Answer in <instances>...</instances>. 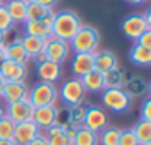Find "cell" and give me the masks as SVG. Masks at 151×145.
I'll list each match as a JSON object with an SVG mask.
<instances>
[{
    "label": "cell",
    "mask_w": 151,
    "mask_h": 145,
    "mask_svg": "<svg viewBox=\"0 0 151 145\" xmlns=\"http://www.w3.org/2000/svg\"><path fill=\"white\" fill-rule=\"evenodd\" d=\"M13 27H14V21L9 16V13H7L6 4H2L0 6V30L7 32V30H13Z\"/></svg>",
    "instance_id": "1f68e13d"
},
{
    "label": "cell",
    "mask_w": 151,
    "mask_h": 145,
    "mask_svg": "<svg viewBox=\"0 0 151 145\" xmlns=\"http://www.w3.org/2000/svg\"><path fill=\"white\" fill-rule=\"evenodd\" d=\"M53 11L41 18V20H29L23 23V34L27 36H36V37H41V39H48L52 37V23H53Z\"/></svg>",
    "instance_id": "ba28073f"
},
{
    "label": "cell",
    "mask_w": 151,
    "mask_h": 145,
    "mask_svg": "<svg viewBox=\"0 0 151 145\" xmlns=\"http://www.w3.org/2000/svg\"><path fill=\"white\" fill-rule=\"evenodd\" d=\"M128 58L132 64H135L139 67H147V65H151V50L133 43V46L128 51Z\"/></svg>",
    "instance_id": "44dd1931"
},
{
    "label": "cell",
    "mask_w": 151,
    "mask_h": 145,
    "mask_svg": "<svg viewBox=\"0 0 151 145\" xmlns=\"http://www.w3.org/2000/svg\"><path fill=\"white\" fill-rule=\"evenodd\" d=\"M130 99H139V97H144L147 96L149 92V83L142 78V76H137V75H132V76H126L123 87H121Z\"/></svg>",
    "instance_id": "7c38bea8"
},
{
    "label": "cell",
    "mask_w": 151,
    "mask_h": 145,
    "mask_svg": "<svg viewBox=\"0 0 151 145\" xmlns=\"http://www.w3.org/2000/svg\"><path fill=\"white\" fill-rule=\"evenodd\" d=\"M94 69V53H75L71 60V72L75 78H82Z\"/></svg>",
    "instance_id": "9a60e30c"
},
{
    "label": "cell",
    "mask_w": 151,
    "mask_h": 145,
    "mask_svg": "<svg viewBox=\"0 0 151 145\" xmlns=\"http://www.w3.org/2000/svg\"><path fill=\"white\" fill-rule=\"evenodd\" d=\"M101 43V36L96 27L82 25L80 30L75 34L69 41V48L75 53H96Z\"/></svg>",
    "instance_id": "7a4b0ae2"
},
{
    "label": "cell",
    "mask_w": 151,
    "mask_h": 145,
    "mask_svg": "<svg viewBox=\"0 0 151 145\" xmlns=\"http://www.w3.org/2000/svg\"><path fill=\"white\" fill-rule=\"evenodd\" d=\"M117 145H140V143H139V140H137V136L133 134L132 129H124V131H121Z\"/></svg>",
    "instance_id": "d6a6232c"
},
{
    "label": "cell",
    "mask_w": 151,
    "mask_h": 145,
    "mask_svg": "<svg viewBox=\"0 0 151 145\" xmlns=\"http://www.w3.org/2000/svg\"><path fill=\"white\" fill-rule=\"evenodd\" d=\"M69 43L62 41V39H57V37H48L46 39V44H45V53H46V60H52V62H57V64H62L68 57H69Z\"/></svg>",
    "instance_id": "9c48e42d"
},
{
    "label": "cell",
    "mask_w": 151,
    "mask_h": 145,
    "mask_svg": "<svg viewBox=\"0 0 151 145\" xmlns=\"http://www.w3.org/2000/svg\"><path fill=\"white\" fill-rule=\"evenodd\" d=\"M29 97V87L25 85V82H6L4 85V92H2V99L9 104V103H16L20 99Z\"/></svg>",
    "instance_id": "ac0fdd59"
},
{
    "label": "cell",
    "mask_w": 151,
    "mask_h": 145,
    "mask_svg": "<svg viewBox=\"0 0 151 145\" xmlns=\"http://www.w3.org/2000/svg\"><path fill=\"white\" fill-rule=\"evenodd\" d=\"M101 103L114 113H126L132 108V99L123 89H105L101 92Z\"/></svg>",
    "instance_id": "8992f818"
},
{
    "label": "cell",
    "mask_w": 151,
    "mask_h": 145,
    "mask_svg": "<svg viewBox=\"0 0 151 145\" xmlns=\"http://www.w3.org/2000/svg\"><path fill=\"white\" fill-rule=\"evenodd\" d=\"M140 119L142 120H151V97H146L140 106Z\"/></svg>",
    "instance_id": "836d02e7"
},
{
    "label": "cell",
    "mask_w": 151,
    "mask_h": 145,
    "mask_svg": "<svg viewBox=\"0 0 151 145\" xmlns=\"http://www.w3.org/2000/svg\"><path fill=\"white\" fill-rule=\"evenodd\" d=\"M135 43H137V44H140V46H144V48H149V50H151V28H149V30H146V32H144L137 41H135Z\"/></svg>",
    "instance_id": "e575fe53"
},
{
    "label": "cell",
    "mask_w": 151,
    "mask_h": 145,
    "mask_svg": "<svg viewBox=\"0 0 151 145\" xmlns=\"http://www.w3.org/2000/svg\"><path fill=\"white\" fill-rule=\"evenodd\" d=\"M133 134L137 136L139 143H146V141H151V120H139L133 127H132Z\"/></svg>",
    "instance_id": "83f0119b"
},
{
    "label": "cell",
    "mask_w": 151,
    "mask_h": 145,
    "mask_svg": "<svg viewBox=\"0 0 151 145\" xmlns=\"http://www.w3.org/2000/svg\"><path fill=\"white\" fill-rule=\"evenodd\" d=\"M4 50H6V58H7V60L20 62V64H29V62H30V57H29V53L25 51V48L22 46L20 39L11 41L9 44L4 46Z\"/></svg>",
    "instance_id": "ffe728a7"
},
{
    "label": "cell",
    "mask_w": 151,
    "mask_h": 145,
    "mask_svg": "<svg viewBox=\"0 0 151 145\" xmlns=\"http://www.w3.org/2000/svg\"><path fill=\"white\" fill-rule=\"evenodd\" d=\"M4 2H6V0H4Z\"/></svg>",
    "instance_id": "c3c4849f"
},
{
    "label": "cell",
    "mask_w": 151,
    "mask_h": 145,
    "mask_svg": "<svg viewBox=\"0 0 151 145\" xmlns=\"http://www.w3.org/2000/svg\"><path fill=\"white\" fill-rule=\"evenodd\" d=\"M37 76L41 82H46V83L59 82L62 78V64H57L52 60H45L37 64Z\"/></svg>",
    "instance_id": "e0dca14e"
},
{
    "label": "cell",
    "mask_w": 151,
    "mask_h": 145,
    "mask_svg": "<svg viewBox=\"0 0 151 145\" xmlns=\"http://www.w3.org/2000/svg\"><path fill=\"white\" fill-rule=\"evenodd\" d=\"M34 2H37V4H41V6H45V7H48V9H52L59 0H34Z\"/></svg>",
    "instance_id": "8d00e7d4"
},
{
    "label": "cell",
    "mask_w": 151,
    "mask_h": 145,
    "mask_svg": "<svg viewBox=\"0 0 151 145\" xmlns=\"http://www.w3.org/2000/svg\"><path fill=\"white\" fill-rule=\"evenodd\" d=\"M4 60H6V50H4V48H0V65L4 64Z\"/></svg>",
    "instance_id": "60d3db41"
},
{
    "label": "cell",
    "mask_w": 151,
    "mask_h": 145,
    "mask_svg": "<svg viewBox=\"0 0 151 145\" xmlns=\"http://www.w3.org/2000/svg\"><path fill=\"white\" fill-rule=\"evenodd\" d=\"M128 4H132V6H142V4H146L147 0H126Z\"/></svg>",
    "instance_id": "f35d334b"
},
{
    "label": "cell",
    "mask_w": 151,
    "mask_h": 145,
    "mask_svg": "<svg viewBox=\"0 0 151 145\" xmlns=\"http://www.w3.org/2000/svg\"><path fill=\"white\" fill-rule=\"evenodd\" d=\"M4 46H6V32L0 30V48H4Z\"/></svg>",
    "instance_id": "ab89813d"
},
{
    "label": "cell",
    "mask_w": 151,
    "mask_h": 145,
    "mask_svg": "<svg viewBox=\"0 0 151 145\" xmlns=\"http://www.w3.org/2000/svg\"><path fill=\"white\" fill-rule=\"evenodd\" d=\"M41 133V129L36 126L34 120H27L22 124L14 126V133H13V141L16 145H27L30 140H34L37 134Z\"/></svg>",
    "instance_id": "5bb4252c"
},
{
    "label": "cell",
    "mask_w": 151,
    "mask_h": 145,
    "mask_svg": "<svg viewBox=\"0 0 151 145\" xmlns=\"http://www.w3.org/2000/svg\"><path fill=\"white\" fill-rule=\"evenodd\" d=\"M0 75L6 82H25L29 76V67L27 64H20L6 58L4 64L0 65Z\"/></svg>",
    "instance_id": "30bf717a"
},
{
    "label": "cell",
    "mask_w": 151,
    "mask_h": 145,
    "mask_svg": "<svg viewBox=\"0 0 151 145\" xmlns=\"http://www.w3.org/2000/svg\"><path fill=\"white\" fill-rule=\"evenodd\" d=\"M20 43H22V46L25 48V51L29 53V57H30V60H32V57H36L37 53L45 51L46 39H41V37H36V36H27V34H23V36H20Z\"/></svg>",
    "instance_id": "cb8c5ba5"
},
{
    "label": "cell",
    "mask_w": 151,
    "mask_h": 145,
    "mask_svg": "<svg viewBox=\"0 0 151 145\" xmlns=\"http://www.w3.org/2000/svg\"><path fill=\"white\" fill-rule=\"evenodd\" d=\"M128 76V72L121 71V69H114V71H109L103 75V80H105V89H121L124 80Z\"/></svg>",
    "instance_id": "4316f807"
},
{
    "label": "cell",
    "mask_w": 151,
    "mask_h": 145,
    "mask_svg": "<svg viewBox=\"0 0 151 145\" xmlns=\"http://www.w3.org/2000/svg\"><path fill=\"white\" fill-rule=\"evenodd\" d=\"M71 145H100V138L98 133L82 126L75 131V136L71 140Z\"/></svg>",
    "instance_id": "603a6c76"
},
{
    "label": "cell",
    "mask_w": 151,
    "mask_h": 145,
    "mask_svg": "<svg viewBox=\"0 0 151 145\" xmlns=\"http://www.w3.org/2000/svg\"><path fill=\"white\" fill-rule=\"evenodd\" d=\"M22 2H23V4H30V2H32V0H22Z\"/></svg>",
    "instance_id": "f6af8a7d"
},
{
    "label": "cell",
    "mask_w": 151,
    "mask_h": 145,
    "mask_svg": "<svg viewBox=\"0 0 151 145\" xmlns=\"http://www.w3.org/2000/svg\"><path fill=\"white\" fill-rule=\"evenodd\" d=\"M59 99V89L55 83H46V82H37L32 89H29V101L32 103L34 108L41 106H52Z\"/></svg>",
    "instance_id": "277c9868"
},
{
    "label": "cell",
    "mask_w": 151,
    "mask_h": 145,
    "mask_svg": "<svg viewBox=\"0 0 151 145\" xmlns=\"http://www.w3.org/2000/svg\"><path fill=\"white\" fill-rule=\"evenodd\" d=\"M80 16L73 9H62L53 14V23H52V36L57 39H62L66 43L71 41V37L77 34L82 27Z\"/></svg>",
    "instance_id": "6da1fadb"
},
{
    "label": "cell",
    "mask_w": 151,
    "mask_h": 145,
    "mask_svg": "<svg viewBox=\"0 0 151 145\" xmlns=\"http://www.w3.org/2000/svg\"><path fill=\"white\" fill-rule=\"evenodd\" d=\"M94 69L100 72H109L114 69H119V58L110 50H98L94 53Z\"/></svg>",
    "instance_id": "2e32d148"
},
{
    "label": "cell",
    "mask_w": 151,
    "mask_h": 145,
    "mask_svg": "<svg viewBox=\"0 0 151 145\" xmlns=\"http://www.w3.org/2000/svg\"><path fill=\"white\" fill-rule=\"evenodd\" d=\"M50 13H52V9H48V7L34 2V0H32L30 4H27V21L29 20H41V18L48 16Z\"/></svg>",
    "instance_id": "f546056e"
},
{
    "label": "cell",
    "mask_w": 151,
    "mask_h": 145,
    "mask_svg": "<svg viewBox=\"0 0 151 145\" xmlns=\"http://www.w3.org/2000/svg\"><path fill=\"white\" fill-rule=\"evenodd\" d=\"M140 145H151V141H146V143H140Z\"/></svg>",
    "instance_id": "bcb514c9"
},
{
    "label": "cell",
    "mask_w": 151,
    "mask_h": 145,
    "mask_svg": "<svg viewBox=\"0 0 151 145\" xmlns=\"http://www.w3.org/2000/svg\"><path fill=\"white\" fill-rule=\"evenodd\" d=\"M4 117H6V106L0 103V119H4Z\"/></svg>",
    "instance_id": "ee69618b"
},
{
    "label": "cell",
    "mask_w": 151,
    "mask_h": 145,
    "mask_svg": "<svg viewBox=\"0 0 151 145\" xmlns=\"http://www.w3.org/2000/svg\"><path fill=\"white\" fill-rule=\"evenodd\" d=\"M57 117H59V108H57L55 104H52V106L36 108L32 120L36 122V126H37L41 131H45V129H48V127H52V126L57 124Z\"/></svg>",
    "instance_id": "4fadbf2b"
},
{
    "label": "cell",
    "mask_w": 151,
    "mask_h": 145,
    "mask_svg": "<svg viewBox=\"0 0 151 145\" xmlns=\"http://www.w3.org/2000/svg\"><path fill=\"white\" fill-rule=\"evenodd\" d=\"M45 136H46L48 145H71V138L66 134V129L57 124L45 129Z\"/></svg>",
    "instance_id": "d4e9b609"
},
{
    "label": "cell",
    "mask_w": 151,
    "mask_h": 145,
    "mask_svg": "<svg viewBox=\"0 0 151 145\" xmlns=\"http://www.w3.org/2000/svg\"><path fill=\"white\" fill-rule=\"evenodd\" d=\"M87 90L82 83L80 78H69L62 83V87L59 89V97L62 99V103H66V106H73V104H80L86 101Z\"/></svg>",
    "instance_id": "5b68a950"
},
{
    "label": "cell",
    "mask_w": 151,
    "mask_h": 145,
    "mask_svg": "<svg viewBox=\"0 0 151 145\" xmlns=\"http://www.w3.org/2000/svg\"><path fill=\"white\" fill-rule=\"evenodd\" d=\"M87 106L89 104H73V106H68V120H69V126L78 129L84 126V120H86V113H87Z\"/></svg>",
    "instance_id": "484cf974"
},
{
    "label": "cell",
    "mask_w": 151,
    "mask_h": 145,
    "mask_svg": "<svg viewBox=\"0 0 151 145\" xmlns=\"http://www.w3.org/2000/svg\"><path fill=\"white\" fill-rule=\"evenodd\" d=\"M80 80H82V83H84V87H86V90H87V92L100 94V92H103V90H105L103 72H100V71H96V69H93L91 72H87V75H86V76H82Z\"/></svg>",
    "instance_id": "d6986e66"
},
{
    "label": "cell",
    "mask_w": 151,
    "mask_h": 145,
    "mask_svg": "<svg viewBox=\"0 0 151 145\" xmlns=\"http://www.w3.org/2000/svg\"><path fill=\"white\" fill-rule=\"evenodd\" d=\"M4 4L14 25H23L27 21V4H23L22 0H6Z\"/></svg>",
    "instance_id": "7402d4cb"
},
{
    "label": "cell",
    "mask_w": 151,
    "mask_h": 145,
    "mask_svg": "<svg viewBox=\"0 0 151 145\" xmlns=\"http://www.w3.org/2000/svg\"><path fill=\"white\" fill-rule=\"evenodd\" d=\"M4 85H6V80L2 78V75H0V97H2V92H4Z\"/></svg>",
    "instance_id": "b9f144b4"
},
{
    "label": "cell",
    "mask_w": 151,
    "mask_h": 145,
    "mask_svg": "<svg viewBox=\"0 0 151 145\" xmlns=\"http://www.w3.org/2000/svg\"><path fill=\"white\" fill-rule=\"evenodd\" d=\"M119 136H121V129H117V127H109V126L98 133L100 145H117V143H119Z\"/></svg>",
    "instance_id": "f1b7e54d"
},
{
    "label": "cell",
    "mask_w": 151,
    "mask_h": 145,
    "mask_svg": "<svg viewBox=\"0 0 151 145\" xmlns=\"http://www.w3.org/2000/svg\"><path fill=\"white\" fill-rule=\"evenodd\" d=\"M14 122L9 117L0 119V140H13V133H14Z\"/></svg>",
    "instance_id": "4dcf8cb0"
},
{
    "label": "cell",
    "mask_w": 151,
    "mask_h": 145,
    "mask_svg": "<svg viewBox=\"0 0 151 145\" xmlns=\"http://www.w3.org/2000/svg\"><path fill=\"white\" fill-rule=\"evenodd\" d=\"M32 60L36 62V65H37V64H41V62H45V60H46V53H45V51H41V53H37L36 57H32Z\"/></svg>",
    "instance_id": "74e56055"
},
{
    "label": "cell",
    "mask_w": 151,
    "mask_h": 145,
    "mask_svg": "<svg viewBox=\"0 0 151 145\" xmlns=\"http://www.w3.org/2000/svg\"><path fill=\"white\" fill-rule=\"evenodd\" d=\"M27 145H48V141H46V136L43 134V133H39L34 140H30Z\"/></svg>",
    "instance_id": "d590c367"
},
{
    "label": "cell",
    "mask_w": 151,
    "mask_h": 145,
    "mask_svg": "<svg viewBox=\"0 0 151 145\" xmlns=\"http://www.w3.org/2000/svg\"><path fill=\"white\" fill-rule=\"evenodd\" d=\"M0 145H16L13 140H0Z\"/></svg>",
    "instance_id": "7bdbcfd3"
},
{
    "label": "cell",
    "mask_w": 151,
    "mask_h": 145,
    "mask_svg": "<svg viewBox=\"0 0 151 145\" xmlns=\"http://www.w3.org/2000/svg\"><path fill=\"white\" fill-rule=\"evenodd\" d=\"M84 126L100 133L101 129H105L109 126V117H107V112L101 108V106H96V104H89L87 106V113H86V120H84Z\"/></svg>",
    "instance_id": "8fae6325"
},
{
    "label": "cell",
    "mask_w": 151,
    "mask_h": 145,
    "mask_svg": "<svg viewBox=\"0 0 151 145\" xmlns=\"http://www.w3.org/2000/svg\"><path fill=\"white\" fill-rule=\"evenodd\" d=\"M34 110L36 108L32 106V103L29 101V97H25V99L16 101V103H9L6 106V117H9L14 124H22V122L32 120Z\"/></svg>",
    "instance_id": "52a82bcc"
},
{
    "label": "cell",
    "mask_w": 151,
    "mask_h": 145,
    "mask_svg": "<svg viewBox=\"0 0 151 145\" xmlns=\"http://www.w3.org/2000/svg\"><path fill=\"white\" fill-rule=\"evenodd\" d=\"M151 28V11L147 9L146 13H132L121 21V32L124 37L137 41L146 30Z\"/></svg>",
    "instance_id": "3957f363"
},
{
    "label": "cell",
    "mask_w": 151,
    "mask_h": 145,
    "mask_svg": "<svg viewBox=\"0 0 151 145\" xmlns=\"http://www.w3.org/2000/svg\"><path fill=\"white\" fill-rule=\"evenodd\" d=\"M2 4H4V0H0V6H2Z\"/></svg>",
    "instance_id": "7dc6e473"
}]
</instances>
